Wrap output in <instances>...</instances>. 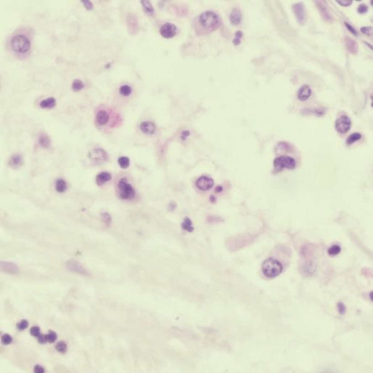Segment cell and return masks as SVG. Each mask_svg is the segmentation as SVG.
<instances>
[{
  "label": "cell",
  "mask_w": 373,
  "mask_h": 373,
  "mask_svg": "<svg viewBox=\"0 0 373 373\" xmlns=\"http://www.w3.org/2000/svg\"><path fill=\"white\" fill-rule=\"evenodd\" d=\"M198 24L206 31H213L220 26V18L215 13L206 11L199 16Z\"/></svg>",
  "instance_id": "1"
},
{
  "label": "cell",
  "mask_w": 373,
  "mask_h": 373,
  "mask_svg": "<svg viewBox=\"0 0 373 373\" xmlns=\"http://www.w3.org/2000/svg\"><path fill=\"white\" fill-rule=\"evenodd\" d=\"M282 265L280 261L273 259H268L262 264L264 275L269 278H274L279 276L282 271Z\"/></svg>",
  "instance_id": "2"
},
{
  "label": "cell",
  "mask_w": 373,
  "mask_h": 373,
  "mask_svg": "<svg viewBox=\"0 0 373 373\" xmlns=\"http://www.w3.org/2000/svg\"><path fill=\"white\" fill-rule=\"evenodd\" d=\"M11 47L15 52L26 53L31 48V42L26 36L17 35L11 40Z\"/></svg>",
  "instance_id": "3"
},
{
  "label": "cell",
  "mask_w": 373,
  "mask_h": 373,
  "mask_svg": "<svg viewBox=\"0 0 373 373\" xmlns=\"http://www.w3.org/2000/svg\"><path fill=\"white\" fill-rule=\"evenodd\" d=\"M296 165L294 158L290 156L282 155L275 158L274 160V166L277 171H281L283 169H293Z\"/></svg>",
  "instance_id": "4"
},
{
  "label": "cell",
  "mask_w": 373,
  "mask_h": 373,
  "mask_svg": "<svg viewBox=\"0 0 373 373\" xmlns=\"http://www.w3.org/2000/svg\"><path fill=\"white\" fill-rule=\"evenodd\" d=\"M119 195L123 200L132 199L135 196V191L132 186L127 182L126 178L121 179L118 182Z\"/></svg>",
  "instance_id": "5"
},
{
  "label": "cell",
  "mask_w": 373,
  "mask_h": 373,
  "mask_svg": "<svg viewBox=\"0 0 373 373\" xmlns=\"http://www.w3.org/2000/svg\"><path fill=\"white\" fill-rule=\"evenodd\" d=\"M293 11L298 24L301 26L304 25L307 21V13L304 4L302 2L293 4Z\"/></svg>",
  "instance_id": "6"
},
{
  "label": "cell",
  "mask_w": 373,
  "mask_h": 373,
  "mask_svg": "<svg viewBox=\"0 0 373 373\" xmlns=\"http://www.w3.org/2000/svg\"><path fill=\"white\" fill-rule=\"evenodd\" d=\"M335 129L340 134H346L350 130L351 121L347 116H342L335 121Z\"/></svg>",
  "instance_id": "7"
},
{
  "label": "cell",
  "mask_w": 373,
  "mask_h": 373,
  "mask_svg": "<svg viewBox=\"0 0 373 373\" xmlns=\"http://www.w3.org/2000/svg\"><path fill=\"white\" fill-rule=\"evenodd\" d=\"M66 265L67 269L70 271H72V272L79 274V275L84 276L89 275L88 271L86 270V269H85L79 262L75 261V260H69V261L66 262Z\"/></svg>",
  "instance_id": "8"
},
{
  "label": "cell",
  "mask_w": 373,
  "mask_h": 373,
  "mask_svg": "<svg viewBox=\"0 0 373 373\" xmlns=\"http://www.w3.org/2000/svg\"><path fill=\"white\" fill-rule=\"evenodd\" d=\"M89 158L94 163H100L107 160V154L102 149L97 148L91 151L89 154Z\"/></svg>",
  "instance_id": "9"
},
{
  "label": "cell",
  "mask_w": 373,
  "mask_h": 373,
  "mask_svg": "<svg viewBox=\"0 0 373 373\" xmlns=\"http://www.w3.org/2000/svg\"><path fill=\"white\" fill-rule=\"evenodd\" d=\"M214 185L213 180L210 177L202 176L197 179L196 181V186L200 190L206 191L210 190Z\"/></svg>",
  "instance_id": "10"
},
{
  "label": "cell",
  "mask_w": 373,
  "mask_h": 373,
  "mask_svg": "<svg viewBox=\"0 0 373 373\" xmlns=\"http://www.w3.org/2000/svg\"><path fill=\"white\" fill-rule=\"evenodd\" d=\"M160 32L163 37L172 38L176 33V27L174 24L167 23L160 28Z\"/></svg>",
  "instance_id": "11"
},
{
  "label": "cell",
  "mask_w": 373,
  "mask_h": 373,
  "mask_svg": "<svg viewBox=\"0 0 373 373\" xmlns=\"http://www.w3.org/2000/svg\"><path fill=\"white\" fill-rule=\"evenodd\" d=\"M315 4L318 8L320 15H321L322 18L325 21H330L332 20V17H331L330 14L329 13L326 2L324 1H316L315 2Z\"/></svg>",
  "instance_id": "12"
},
{
  "label": "cell",
  "mask_w": 373,
  "mask_h": 373,
  "mask_svg": "<svg viewBox=\"0 0 373 373\" xmlns=\"http://www.w3.org/2000/svg\"><path fill=\"white\" fill-rule=\"evenodd\" d=\"M1 270L4 272L11 274V275H15L19 272V268L15 264L12 262L2 261L1 262Z\"/></svg>",
  "instance_id": "13"
},
{
  "label": "cell",
  "mask_w": 373,
  "mask_h": 373,
  "mask_svg": "<svg viewBox=\"0 0 373 373\" xmlns=\"http://www.w3.org/2000/svg\"><path fill=\"white\" fill-rule=\"evenodd\" d=\"M311 95H312V89L308 85H303L301 87L297 93L298 100L301 101L307 100Z\"/></svg>",
  "instance_id": "14"
},
{
  "label": "cell",
  "mask_w": 373,
  "mask_h": 373,
  "mask_svg": "<svg viewBox=\"0 0 373 373\" xmlns=\"http://www.w3.org/2000/svg\"><path fill=\"white\" fill-rule=\"evenodd\" d=\"M345 45H346V49L350 53L356 55L358 52L359 50V45L356 41H354L353 39L348 37L346 36L345 38Z\"/></svg>",
  "instance_id": "15"
},
{
  "label": "cell",
  "mask_w": 373,
  "mask_h": 373,
  "mask_svg": "<svg viewBox=\"0 0 373 373\" xmlns=\"http://www.w3.org/2000/svg\"><path fill=\"white\" fill-rule=\"evenodd\" d=\"M140 129L146 134H153L155 132V125L153 122L144 121L140 124Z\"/></svg>",
  "instance_id": "16"
},
{
  "label": "cell",
  "mask_w": 373,
  "mask_h": 373,
  "mask_svg": "<svg viewBox=\"0 0 373 373\" xmlns=\"http://www.w3.org/2000/svg\"><path fill=\"white\" fill-rule=\"evenodd\" d=\"M110 116L105 110H100L96 115V121L100 125H105L109 121Z\"/></svg>",
  "instance_id": "17"
},
{
  "label": "cell",
  "mask_w": 373,
  "mask_h": 373,
  "mask_svg": "<svg viewBox=\"0 0 373 373\" xmlns=\"http://www.w3.org/2000/svg\"><path fill=\"white\" fill-rule=\"evenodd\" d=\"M112 179L111 174L108 172H101L96 177V182L99 186H102Z\"/></svg>",
  "instance_id": "18"
},
{
  "label": "cell",
  "mask_w": 373,
  "mask_h": 373,
  "mask_svg": "<svg viewBox=\"0 0 373 373\" xmlns=\"http://www.w3.org/2000/svg\"><path fill=\"white\" fill-rule=\"evenodd\" d=\"M242 20V13L241 11L238 8L233 9L230 14V21L232 24L238 25L240 24Z\"/></svg>",
  "instance_id": "19"
},
{
  "label": "cell",
  "mask_w": 373,
  "mask_h": 373,
  "mask_svg": "<svg viewBox=\"0 0 373 373\" xmlns=\"http://www.w3.org/2000/svg\"><path fill=\"white\" fill-rule=\"evenodd\" d=\"M39 105L41 108H49V109H50V108H52L55 106L56 100L53 97H50L41 101Z\"/></svg>",
  "instance_id": "20"
},
{
  "label": "cell",
  "mask_w": 373,
  "mask_h": 373,
  "mask_svg": "<svg viewBox=\"0 0 373 373\" xmlns=\"http://www.w3.org/2000/svg\"><path fill=\"white\" fill-rule=\"evenodd\" d=\"M22 163H23V159H22L21 156L19 155H13V157H11L10 160H9V164H10L13 168H15V169L20 167V165H22Z\"/></svg>",
  "instance_id": "21"
},
{
  "label": "cell",
  "mask_w": 373,
  "mask_h": 373,
  "mask_svg": "<svg viewBox=\"0 0 373 373\" xmlns=\"http://www.w3.org/2000/svg\"><path fill=\"white\" fill-rule=\"evenodd\" d=\"M55 188H56V190L57 192L62 193L66 191L67 188H68V186H67V184L64 179H57L56 181V183H55Z\"/></svg>",
  "instance_id": "22"
},
{
  "label": "cell",
  "mask_w": 373,
  "mask_h": 373,
  "mask_svg": "<svg viewBox=\"0 0 373 373\" xmlns=\"http://www.w3.org/2000/svg\"><path fill=\"white\" fill-rule=\"evenodd\" d=\"M181 227H182L183 229H185L189 232H193V230H194V227L192 226V221L190 220V218L187 217L185 218V220H184L182 224H181Z\"/></svg>",
  "instance_id": "23"
},
{
  "label": "cell",
  "mask_w": 373,
  "mask_h": 373,
  "mask_svg": "<svg viewBox=\"0 0 373 373\" xmlns=\"http://www.w3.org/2000/svg\"><path fill=\"white\" fill-rule=\"evenodd\" d=\"M39 142L40 145L41 147H45V148H47V147H49L50 146V144H51V142H50V138L46 135L41 136V137H39Z\"/></svg>",
  "instance_id": "24"
},
{
  "label": "cell",
  "mask_w": 373,
  "mask_h": 373,
  "mask_svg": "<svg viewBox=\"0 0 373 373\" xmlns=\"http://www.w3.org/2000/svg\"><path fill=\"white\" fill-rule=\"evenodd\" d=\"M361 138V134L360 133H354L352 134L349 136V137H348L347 139V141H346V143L348 144H352L354 142H357L358 140H360Z\"/></svg>",
  "instance_id": "25"
},
{
  "label": "cell",
  "mask_w": 373,
  "mask_h": 373,
  "mask_svg": "<svg viewBox=\"0 0 373 373\" xmlns=\"http://www.w3.org/2000/svg\"><path fill=\"white\" fill-rule=\"evenodd\" d=\"M118 162L119 165H120L122 169H127V168L129 166V165H130L129 158L127 157H125V156H123V157L119 158Z\"/></svg>",
  "instance_id": "26"
},
{
  "label": "cell",
  "mask_w": 373,
  "mask_h": 373,
  "mask_svg": "<svg viewBox=\"0 0 373 373\" xmlns=\"http://www.w3.org/2000/svg\"><path fill=\"white\" fill-rule=\"evenodd\" d=\"M119 92L123 96H129L132 92V89L129 85H123L119 89Z\"/></svg>",
  "instance_id": "27"
},
{
  "label": "cell",
  "mask_w": 373,
  "mask_h": 373,
  "mask_svg": "<svg viewBox=\"0 0 373 373\" xmlns=\"http://www.w3.org/2000/svg\"><path fill=\"white\" fill-rule=\"evenodd\" d=\"M141 3L142 6H143V8L146 13L152 15V14L154 13L153 5H152V4L149 1H142Z\"/></svg>",
  "instance_id": "28"
},
{
  "label": "cell",
  "mask_w": 373,
  "mask_h": 373,
  "mask_svg": "<svg viewBox=\"0 0 373 373\" xmlns=\"http://www.w3.org/2000/svg\"><path fill=\"white\" fill-rule=\"evenodd\" d=\"M84 83H83L81 81H80L79 79H76L73 81V84H72V89L73 91L79 92L80 90H81V89L84 88Z\"/></svg>",
  "instance_id": "29"
},
{
  "label": "cell",
  "mask_w": 373,
  "mask_h": 373,
  "mask_svg": "<svg viewBox=\"0 0 373 373\" xmlns=\"http://www.w3.org/2000/svg\"><path fill=\"white\" fill-rule=\"evenodd\" d=\"M55 349H56L57 351L60 352V353L65 354L67 351V349H68V346H67V344L66 342L60 341L56 344V346H55Z\"/></svg>",
  "instance_id": "30"
},
{
  "label": "cell",
  "mask_w": 373,
  "mask_h": 373,
  "mask_svg": "<svg viewBox=\"0 0 373 373\" xmlns=\"http://www.w3.org/2000/svg\"><path fill=\"white\" fill-rule=\"evenodd\" d=\"M340 250H341V248H340V246L338 245H335L329 248L328 250V253L330 256H335V255H338V253L340 252Z\"/></svg>",
  "instance_id": "31"
},
{
  "label": "cell",
  "mask_w": 373,
  "mask_h": 373,
  "mask_svg": "<svg viewBox=\"0 0 373 373\" xmlns=\"http://www.w3.org/2000/svg\"><path fill=\"white\" fill-rule=\"evenodd\" d=\"M101 218H102V222H104L105 225H107L108 227H109L110 224H111L112 219H111V217H110L109 213H108L106 212L102 213H101Z\"/></svg>",
  "instance_id": "32"
},
{
  "label": "cell",
  "mask_w": 373,
  "mask_h": 373,
  "mask_svg": "<svg viewBox=\"0 0 373 373\" xmlns=\"http://www.w3.org/2000/svg\"><path fill=\"white\" fill-rule=\"evenodd\" d=\"M46 338H47V341L49 342V343H54L55 340H57V334L55 333L53 331H50V333L47 334V335H46Z\"/></svg>",
  "instance_id": "33"
},
{
  "label": "cell",
  "mask_w": 373,
  "mask_h": 373,
  "mask_svg": "<svg viewBox=\"0 0 373 373\" xmlns=\"http://www.w3.org/2000/svg\"><path fill=\"white\" fill-rule=\"evenodd\" d=\"M2 343L4 345H9L13 342V338L8 334H4L2 336Z\"/></svg>",
  "instance_id": "34"
},
{
  "label": "cell",
  "mask_w": 373,
  "mask_h": 373,
  "mask_svg": "<svg viewBox=\"0 0 373 373\" xmlns=\"http://www.w3.org/2000/svg\"><path fill=\"white\" fill-rule=\"evenodd\" d=\"M28 326H29V322H28L26 319H23L22 321L20 322V323L18 324L17 328L18 330H26V329L28 328Z\"/></svg>",
  "instance_id": "35"
},
{
  "label": "cell",
  "mask_w": 373,
  "mask_h": 373,
  "mask_svg": "<svg viewBox=\"0 0 373 373\" xmlns=\"http://www.w3.org/2000/svg\"><path fill=\"white\" fill-rule=\"evenodd\" d=\"M361 31L365 35L371 36L372 34V28L370 26H365L361 28Z\"/></svg>",
  "instance_id": "36"
},
{
  "label": "cell",
  "mask_w": 373,
  "mask_h": 373,
  "mask_svg": "<svg viewBox=\"0 0 373 373\" xmlns=\"http://www.w3.org/2000/svg\"><path fill=\"white\" fill-rule=\"evenodd\" d=\"M30 333H31V335L34 336V337L37 338L39 335H41L40 333V328H38V327H33V328H31V330H30Z\"/></svg>",
  "instance_id": "37"
},
{
  "label": "cell",
  "mask_w": 373,
  "mask_h": 373,
  "mask_svg": "<svg viewBox=\"0 0 373 373\" xmlns=\"http://www.w3.org/2000/svg\"><path fill=\"white\" fill-rule=\"evenodd\" d=\"M357 11L360 14H365L368 12V7L365 4H360V5L358 7Z\"/></svg>",
  "instance_id": "38"
},
{
  "label": "cell",
  "mask_w": 373,
  "mask_h": 373,
  "mask_svg": "<svg viewBox=\"0 0 373 373\" xmlns=\"http://www.w3.org/2000/svg\"><path fill=\"white\" fill-rule=\"evenodd\" d=\"M242 36H243V33H242L241 31L236 32V34H235V39H234L233 40L234 45H239V44L240 43V39H241Z\"/></svg>",
  "instance_id": "39"
},
{
  "label": "cell",
  "mask_w": 373,
  "mask_h": 373,
  "mask_svg": "<svg viewBox=\"0 0 373 373\" xmlns=\"http://www.w3.org/2000/svg\"><path fill=\"white\" fill-rule=\"evenodd\" d=\"M337 2L342 7H349L352 4L351 0H338Z\"/></svg>",
  "instance_id": "40"
},
{
  "label": "cell",
  "mask_w": 373,
  "mask_h": 373,
  "mask_svg": "<svg viewBox=\"0 0 373 373\" xmlns=\"http://www.w3.org/2000/svg\"><path fill=\"white\" fill-rule=\"evenodd\" d=\"M338 312H339V313L341 315H344L345 314V312H346V307H345V305L341 302L338 303Z\"/></svg>",
  "instance_id": "41"
},
{
  "label": "cell",
  "mask_w": 373,
  "mask_h": 373,
  "mask_svg": "<svg viewBox=\"0 0 373 373\" xmlns=\"http://www.w3.org/2000/svg\"><path fill=\"white\" fill-rule=\"evenodd\" d=\"M81 3L84 4V6L87 10H92V9L93 8V5L90 1H88V0H82Z\"/></svg>",
  "instance_id": "42"
},
{
  "label": "cell",
  "mask_w": 373,
  "mask_h": 373,
  "mask_svg": "<svg viewBox=\"0 0 373 373\" xmlns=\"http://www.w3.org/2000/svg\"><path fill=\"white\" fill-rule=\"evenodd\" d=\"M345 26H346V27L347 28V29H349V31H351V33L354 34V35L357 36V31H356V29H354V27H352V26H351V25L349 24H347V23H345Z\"/></svg>",
  "instance_id": "43"
},
{
  "label": "cell",
  "mask_w": 373,
  "mask_h": 373,
  "mask_svg": "<svg viewBox=\"0 0 373 373\" xmlns=\"http://www.w3.org/2000/svg\"><path fill=\"white\" fill-rule=\"evenodd\" d=\"M34 372L36 373H43L45 372V369H44L43 367H41L40 365H36L35 367H34Z\"/></svg>",
  "instance_id": "44"
},
{
  "label": "cell",
  "mask_w": 373,
  "mask_h": 373,
  "mask_svg": "<svg viewBox=\"0 0 373 373\" xmlns=\"http://www.w3.org/2000/svg\"><path fill=\"white\" fill-rule=\"evenodd\" d=\"M37 340L40 343V344H45V343L47 342V338H46V335H39L37 337Z\"/></svg>",
  "instance_id": "45"
},
{
  "label": "cell",
  "mask_w": 373,
  "mask_h": 373,
  "mask_svg": "<svg viewBox=\"0 0 373 373\" xmlns=\"http://www.w3.org/2000/svg\"><path fill=\"white\" fill-rule=\"evenodd\" d=\"M221 190H222V188L218 187L217 189H216V191H217V192H219V191H221Z\"/></svg>",
  "instance_id": "46"
}]
</instances>
